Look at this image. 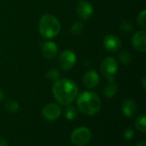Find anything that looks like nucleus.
Masks as SVG:
<instances>
[{
    "label": "nucleus",
    "instance_id": "obj_1",
    "mask_svg": "<svg viewBox=\"0 0 146 146\" xmlns=\"http://www.w3.org/2000/svg\"><path fill=\"white\" fill-rule=\"evenodd\" d=\"M77 84L68 78H61L55 81L52 86V93L55 99L61 105H70L78 96Z\"/></svg>",
    "mask_w": 146,
    "mask_h": 146
},
{
    "label": "nucleus",
    "instance_id": "obj_2",
    "mask_svg": "<svg viewBox=\"0 0 146 146\" xmlns=\"http://www.w3.org/2000/svg\"><path fill=\"white\" fill-rule=\"evenodd\" d=\"M78 108L87 116L97 114L101 109V100L99 96L92 91H84L77 98Z\"/></svg>",
    "mask_w": 146,
    "mask_h": 146
},
{
    "label": "nucleus",
    "instance_id": "obj_3",
    "mask_svg": "<svg viewBox=\"0 0 146 146\" xmlns=\"http://www.w3.org/2000/svg\"><path fill=\"white\" fill-rule=\"evenodd\" d=\"M61 30L59 20L53 15L45 14L41 16L38 22V31L42 37L45 39L55 38Z\"/></svg>",
    "mask_w": 146,
    "mask_h": 146
},
{
    "label": "nucleus",
    "instance_id": "obj_4",
    "mask_svg": "<svg viewBox=\"0 0 146 146\" xmlns=\"http://www.w3.org/2000/svg\"><path fill=\"white\" fill-rule=\"evenodd\" d=\"M92 139L91 131L86 126L76 128L71 134V142L75 146H85L88 145Z\"/></svg>",
    "mask_w": 146,
    "mask_h": 146
},
{
    "label": "nucleus",
    "instance_id": "obj_5",
    "mask_svg": "<svg viewBox=\"0 0 146 146\" xmlns=\"http://www.w3.org/2000/svg\"><path fill=\"white\" fill-rule=\"evenodd\" d=\"M100 70L103 76L105 77L108 81L115 80L118 72V63L114 58L107 57L102 61Z\"/></svg>",
    "mask_w": 146,
    "mask_h": 146
},
{
    "label": "nucleus",
    "instance_id": "obj_6",
    "mask_svg": "<svg viewBox=\"0 0 146 146\" xmlns=\"http://www.w3.org/2000/svg\"><path fill=\"white\" fill-rule=\"evenodd\" d=\"M76 60H77L76 55L71 50L63 51L60 54V56L58 58L59 65L65 71H68L71 70L74 66V65L76 63Z\"/></svg>",
    "mask_w": 146,
    "mask_h": 146
},
{
    "label": "nucleus",
    "instance_id": "obj_7",
    "mask_svg": "<svg viewBox=\"0 0 146 146\" xmlns=\"http://www.w3.org/2000/svg\"><path fill=\"white\" fill-rule=\"evenodd\" d=\"M43 117L50 121H54L57 120L62 114V109L60 106L56 103H48L42 109Z\"/></svg>",
    "mask_w": 146,
    "mask_h": 146
},
{
    "label": "nucleus",
    "instance_id": "obj_8",
    "mask_svg": "<svg viewBox=\"0 0 146 146\" xmlns=\"http://www.w3.org/2000/svg\"><path fill=\"white\" fill-rule=\"evenodd\" d=\"M76 12L82 20H88L93 14V7L88 1L81 0L77 4Z\"/></svg>",
    "mask_w": 146,
    "mask_h": 146
},
{
    "label": "nucleus",
    "instance_id": "obj_9",
    "mask_svg": "<svg viewBox=\"0 0 146 146\" xmlns=\"http://www.w3.org/2000/svg\"><path fill=\"white\" fill-rule=\"evenodd\" d=\"M132 45L133 48L140 52H146V33L145 30L137 31L132 39Z\"/></svg>",
    "mask_w": 146,
    "mask_h": 146
},
{
    "label": "nucleus",
    "instance_id": "obj_10",
    "mask_svg": "<svg viewBox=\"0 0 146 146\" xmlns=\"http://www.w3.org/2000/svg\"><path fill=\"white\" fill-rule=\"evenodd\" d=\"M104 46L108 52H115L121 48V40L115 34H108L104 39Z\"/></svg>",
    "mask_w": 146,
    "mask_h": 146
},
{
    "label": "nucleus",
    "instance_id": "obj_11",
    "mask_svg": "<svg viewBox=\"0 0 146 146\" xmlns=\"http://www.w3.org/2000/svg\"><path fill=\"white\" fill-rule=\"evenodd\" d=\"M99 82V75L95 70H90L86 71L83 76V84L87 89H93L97 87Z\"/></svg>",
    "mask_w": 146,
    "mask_h": 146
},
{
    "label": "nucleus",
    "instance_id": "obj_12",
    "mask_svg": "<svg viewBox=\"0 0 146 146\" xmlns=\"http://www.w3.org/2000/svg\"><path fill=\"white\" fill-rule=\"evenodd\" d=\"M121 111L125 117L132 118L137 114L138 108L134 101H133L132 99H127L122 102Z\"/></svg>",
    "mask_w": 146,
    "mask_h": 146
},
{
    "label": "nucleus",
    "instance_id": "obj_13",
    "mask_svg": "<svg viewBox=\"0 0 146 146\" xmlns=\"http://www.w3.org/2000/svg\"><path fill=\"white\" fill-rule=\"evenodd\" d=\"M41 49L44 57L49 59H54L56 56L58 51L57 45L53 41H45L44 43L42 44Z\"/></svg>",
    "mask_w": 146,
    "mask_h": 146
},
{
    "label": "nucleus",
    "instance_id": "obj_14",
    "mask_svg": "<svg viewBox=\"0 0 146 146\" xmlns=\"http://www.w3.org/2000/svg\"><path fill=\"white\" fill-rule=\"evenodd\" d=\"M117 89H118V86L115 83V81L110 80V81H108L107 85L104 89V95L107 98H112L117 93Z\"/></svg>",
    "mask_w": 146,
    "mask_h": 146
},
{
    "label": "nucleus",
    "instance_id": "obj_15",
    "mask_svg": "<svg viewBox=\"0 0 146 146\" xmlns=\"http://www.w3.org/2000/svg\"><path fill=\"white\" fill-rule=\"evenodd\" d=\"M78 116L77 110L74 107L67 105L64 109V117L68 120H74Z\"/></svg>",
    "mask_w": 146,
    "mask_h": 146
},
{
    "label": "nucleus",
    "instance_id": "obj_16",
    "mask_svg": "<svg viewBox=\"0 0 146 146\" xmlns=\"http://www.w3.org/2000/svg\"><path fill=\"white\" fill-rule=\"evenodd\" d=\"M146 117L145 114L139 115L135 121V127L141 133H146Z\"/></svg>",
    "mask_w": 146,
    "mask_h": 146
},
{
    "label": "nucleus",
    "instance_id": "obj_17",
    "mask_svg": "<svg viewBox=\"0 0 146 146\" xmlns=\"http://www.w3.org/2000/svg\"><path fill=\"white\" fill-rule=\"evenodd\" d=\"M5 109L9 113H17L20 110V105L15 101H9L5 103Z\"/></svg>",
    "mask_w": 146,
    "mask_h": 146
},
{
    "label": "nucleus",
    "instance_id": "obj_18",
    "mask_svg": "<svg viewBox=\"0 0 146 146\" xmlns=\"http://www.w3.org/2000/svg\"><path fill=\"white\" fill-rule=\"evenodd\" d=\"M137 23L138 25L145 29L146 28V10L145 9H143L141 12L139 13L138 16H137Z\"/></svg>",
    "mask_w": 146,
    "mask_h": 146
},
{
    "label": "nucleus",
    "instance_id": "obj_19",
    "mask_svg": "<svg viewBox=\"0 0 146 146\" xmlns=\"http://www.w3.org/2000/svg\"><path fill=\"white\" fill-rule=\"evenodd\" d=\"M84 29V25L80 22H75L71 27V32L74 35H79L82 33Z\"/></svg>",
    "mask_w": 146,
    "mask_h": 146
},
{
    "label": "nucleus",
    "instance_id": "obj_20",
    "mask_svg": "<svg viewBox=\"0 0 146 146\" xmlns=\"http://www.w3.org/2000/svg\"><path fill=\"white\" fill-rule=\"evenodd\" d=\"M133 59V55L129 52H122L119 55L120 61L124 65H128Z\"/></svg>",
    "mask_w": 146,
    "mask_h": 146
},
{
    "label": "nucleus",
    "instance_id": "obj_21",
    "mask_svg": "<svg viewBox=\"0 0 146 146\" xmlns=\"http://www.w3.org/2000/svg\"><path fill=\"white\" fill-rule=\"evenodd\" d=\"M46 77L51 81H56L60 77V72L56 69H50L46 73Z\"/></svg>",
    "mask_w": 146,
    "mask_h": 146
},
{
    "label": "nucleus",
    "instance_id": "obj_22",
    "mask_svg": "<svg viewBox=\"0 0 146 146\" xmlns=\"http://www.w3.org/2000/svg\"><path fill=\"white\" fill-rule=\"evenodd\" d=\"M121 28L123 31H126V32H130L133 29V24L128 21V20H125L121 22Z\"/></svg>",
    "mask_w": 146,
    "mask_h": 146
},
{
    "label": "nucleus",
    "instance_id": "obj_23",
    "mask_svg": "<svg viewBox=\"0 0 146 146\" xmlns=\"http://www.w3.org/2000/svg\"><path fill=\"white\" fill-rule=\"evenodd\" d=\"M134 135H135V132L132 127H128L127 129H126L124 131V133H123L124 139L126 140H128V141L133 139L134 138Z\"/></svg>",
    "mask_w": 146,
    "mask_h": 146
},
{
    "label": "nucleus",
    "instance_id": "obj_24",
    "mask_svg": "<svg viewBox=\"0 0 146 146\" xmlns=\"http://www.w3.org/2000/svg\"><path fill=\"white\" fill-rule=\"evenodd\" d=\"M0 146H8V141L5 139L0 138Z\"/></svg>",
    "mask_w": 146,
    "mask_h": 146
},
{
    "label": "nucleus",
    "instance_id": "obj_25",
    "mask_svg": "<svg viewBox=\"0 0 146 146\" xmlns=\"http://www.w3.org/2000/svg\"><path fill=\"white\" fill-rule=\"evenodd\" d=\"M3 97H4V94H3V90H2V89H0V102L3 99Z\"/></svg>",
    "mask_w": 146,
    "mask_h": 146
},
{
    "label": "nucleus",
    "instance_id": "obj_26",
    "mask_svg": "<svg viewBox=\"0 0 146 146\" xmlns=\"http://www.w3.org/2000/svg\"><path fill=\"white\" fill-rule=\"evenodd\" d=\"M142 84H143V88H144V89H145L146 86H145V77H143V82H142Z\"/></svg>",
    "mask_w": 146,
    "mask_h": 146
},
{
    "label": "nucleus",
    "instance_id": "obj_27",
    "mask_svg": "<svg viewBox=\"0 0 146 146\" xmlns=\"http://www.w3.org/2000/svg\"><path fill=\"white\" fill-rule=\"evenodd\" d=\"M136 146H146V143L145 142V141H143V142H141V143L138 144Z\"/></svg>",
    "mask_w": 146,
    "mask_h": 146
}]
</instances>
